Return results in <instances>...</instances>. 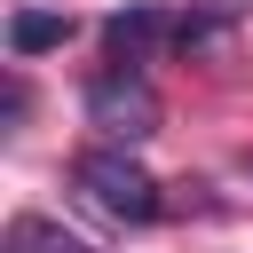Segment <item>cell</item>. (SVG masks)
<instances>
[{
	"mask_svg": "<svg viewBox=\"0 0 253 253\" xmlns=\"http://www.w3.org/2000/svg\"><path fill=\"white\" fill-rule=\"evenodd\" d=\"M158 40H174V16H158V8H126V16H111V24H103L111 71H142V63L158 55Z\"/></svg>",
	"mask_w": 253,
	"mask_h": 253,
	"instance_id": "cell-3",
	"label": "cell"
},
{
	"mask_svg": "<svg viewBox=\"0 0 253 253\" xmlns=\"http://www.w3.org/2000/svg\"><path fill=\"white\" fill-rule=\"evenodd\" d=\"M71 40V16H40V8H24L16 24H8V47L16 55H40V47H63Z\"/></svg>",
	"mask_w": 253,
	"mask_h": 253,
	"instance_id": "cell-5",
	"label": "cell"
},
{
	"mask_svg": "<svg viewBox=\"0 0 253 253\" xmlns=\"http://www.w3.org/2000/svg\"><path fill=\"white\" fill-rule=\"evenodd\" d=\"M71 182H79V198L103 206L111 221H158V182H150V166L126 158L119 142L79 150V158H71Z\"/></svg>",
	"mask_w": 253,
	"mask_h": 253,
	"instance_id": "cell-1",
	"label": "cell"
},
{
	"mask_svg": "<svg viewBox=\"0 0 253 253\" xmlns=\"http://www.w3.org/2000/svg\"><path fill=\"white\" fill-rule=\"evenodd\" d=\"M237 174H245V182H253V150H245V158H237Z\"/></svg>",
	"mask_w": 253,
	"mask_h": 253,
	"instance_id": "cell-6",
	"label": "cell"
},
{
	"mask_svg": "<svg viewBox=\"0 0 253 253\" xmlns=\"http://www.w3.org/2000/svg\"><path fill=\"white\" fill-rule=\"evenodd\" d=\"M8 253H95V245H87V237H71L63 221L16 213V221H8Z\"/></svg>",
	"mask_w": 253,
	"mask_h": 253,
	"instance_id": "cell-4",
	"label": "cell"
},
{
	"mask_svg": "<svg viewBox=\"0 0 253 253\" xmlns=\"http://www.w3.org/2000/svg\"><path fill=\"white\" fill-rule=\"evenodd\" d=\"M79 103H87V126H103L119 150L142 142V134H158V95H150L142 71H95Z\"/></svg>",
	"mask_w": 253,
	"mask_h": 253,
	"instance_id": "cell-2",
	"label": "cell"
}]
</instances>
